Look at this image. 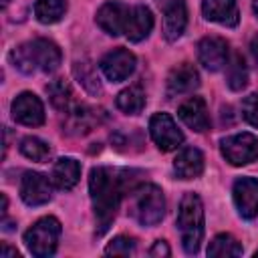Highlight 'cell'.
Returning <instances> with one entry per match:
<instances>
[{
	"mask_svg": "<svg viewBox=\"0 0 258 258\" xmlns=\"http://www.w3.org/2000/svg\"><path fill=\"white\" fill-rule=\"evenodd\" d=\"M89 191H91V202L97 218V234L107 232L111 226L121 196H123V177H119L117 171L109 167H95L91 169L89 177Z\"/></svg>",
	"mask_w": 258,
	"mask_h": 258,
	"instance_id": "cell-1",
	"label": "cell"
},
{
	"mask_svg": "<svg viewBox=\"0 0 258 258\" xmlns=\"http://www.w3.org/2000/svg\"><path fill=\"white\" fill-rule=\"evenodd\" d=\"M10 60L22 73H52L60 64V50L46 38H34L10 52Z\"/></svg>",
	"mask_w": 258,
	"mask_h": 258,
	"instance_id": "cell-2",
	"label": "cell"
},
{
	"mask_svg": "<svg viewBox=\"0 0 258 258\" xmlns=\"http://www.w3.org/2000/svg\"><path fill=\"white\" fill-rule=\"evenodd\" d=\"M177 228L183 250L187 254H196L204 238V206L198 194L187 191L181 198L177 210Z\"/></svg>",
	"mask_w": 258,
	"mask_h": 258,
	"instance_id": "cell-3",
	"label": "cell"
},
{
	"mask_svg": "<svg viewBox=\"0 0 258 258\" xmlns=\"http://www.w3.org/2000/svg\"><path fill=\"white\" fill-rule=\"evenodd\" d=\"M60 238V222L52 216L40 218L24 232V244L36 258H48L54 254Z\"/></svg>",
	"mask_w": 258,
	"mask_h": 258,
	"instance_id": "cell-4",
	"label": "cell"
},
{
	"mask_svg": "<svg viewBox=\"0 0 258 258\" xmlns=\"http://www.w3.org/2000/svg\"><path fill=\"white\" fill-rule=\"evenodd\" d=\"M165 214L163 191L153 183L133 189V216L141 226H157Z\"/></svg>",
	"mask_w": 258,
	"mask_h": 258,
	"instance_id": "cell-5",
	"label": "cell"
},
{
	"mask_svg": "<svg viewBox=\"0 0 258 258\" xmlns=\"http://www.w3.org/2000/svg\"><path fill=\"white\" fill-rule=\"evenodd\" d=\"M222 155L232 165H246L258 157V139L252 133H236L220 143Z\"/></svg>",
	"mask_w": 258,
	"mask_h": 258,
	"instance_id": "cell-6",
	"label": "cell"
},
{
	"mask_svg": "<svg viewBox=\"0 0 258 258\" xmlns=\"http://www.w3.org/2000/svg\"><path fill=\"white\" fill-rule=\"evenodd\" d=\"M149 133H151V139L155 141V145L161 151L177 149L183 141V133L177 129L175 121L167 113H155L149 119Z\"/></svg>",
	"mask_w": 258,
	"mask_h": 258,
	"instance_id": "cell-7",
	"label": "cell"
},
{
	"mask_svg": "<svg viewBox=\"0 0 258 258\" xmlns=\"http://www.w3.org/2000/svg\"><path fill=\"white\" fill-rule=\"evenodd\" d=\"M12 117L20 125L38 127L44 123V107L34 93L24 91L12 101Z\"/></svg>",
	"mask_w": 258,
	"mask_h": 258,
	"instance_id": "cell-8",
	"label": "cell"
},
{
	"mask_svg": "<svg viewBox=\"0 0 258 258\" xmlns=\"http://www.w3.org/2000/svg\"><path fill=\"white\" fill-rule=\"evenodd\" d=\"M198 58L204 64V69L216 73L220 69H224L230 60V50H228V42L220 36H206L200 40L198 44Z\"/></svg>",
	"mask_w": 258,
	"mask_h": 258,
	"instance_id": "cell-9",
	"label": "cell"
},
{
	"mask_svg": "<svg viewBox=\"0 0 258 258\" xmlns=\"http://www.w3.org/2000/svg\"><path fill=\"white\" fill-rule=\"evenodd\" d=\"M101 71L113 83L125 81L135 71V54L127 48H113L101 58Z\"/></svg>",
	"mask_w": 258,
	"mask_h": 258,
	"instance_id": "cell-10",
	"label": "cell"
},
{
	"mask_svg": "<svg viewBox=\"0 0 258 258\" xmlns=\"http://www.w3.org/2000/svg\"><path fill=\"white\" fill-rule=\"evenodd\" d=\"M234 204L238 214L246 220L258 216V179L256 177H240L234 183Z\"/></svg>",
	"mask_w": 258,
	"mask_h": 258,
	"instance_id": "cell-11",
	"label": "cell"
},
{
	"mask_svg": "<svg viewBox=\"0 0 258 258\" xmlns=\"http://www.w3.org/2000/svg\"><path fill=\"white\" fill-rule=\"evenodd\" d=\"M20 198L28 206H42L52 198L50 181L38 171H26L20 179Z\"/></svg>",
	"mask_w": 258,
	"mask_h": 258,
	"instance_id": "cell-12",
	"label": "cell"
},
{
	"mask_svg": "<svg viewBox=\"0 0 258 258\" xmlns=\"http://www.w3.org/2000/svg\"><path fill=\"white\" fill-rule=\"evenodd\" d=\"M129 6L119 2V0H111L107 4H103L97 12V24L101 26V30H105L111 36L123 34L125 32V24L129 18Z\"/></svg>",
	"mask_w": 258,
	"mask_h": 258,
	"instance_id": "cell-13",
	"label": "cell"
},
{
	"mask_svg": "<svg viewBox=\"0 0 258 258\" xmlns=\"http://www.w3.org/2000/svg\"><path fill=\"white\" fill-rule=\"evenodd\" d=\"M177 115L189 129L198 133L210 129V115H208L206 101L202 97H189L187 101H183L177 109Z\"/></svg>",
	"mask_w": 258,
	"mask_h": 258,
	"instance_id": "cell-14",
	"label": "cell"
},
{
	"mask_svg": "<svg viewBox=\"0 0 258 258\" xmlns=\"http://www.w3.org/2000/svg\"><path fill=\"white\" fill-rule=\"evenodd\" d=\"M198 85H200V75H198L196 67L189 62H181L175 69H171V73L167 77V95L169 97L183 95V93L194 91Z\"/></svg>",
	"mask_w": 258,
	"mask_h": 258,
	"instance_id": "cell-15",
	"label": "cell"
},
{
	"mask_svg": "<svg viewBox=\"0 0 258 258\" xmlns=\"http://www.w3.org/2000/svg\"><path fill=\"white\" fill-rule=\"evenodd\" d=\"M187 24V8L183 0H171L163 12V36L173 42L177 40Z\"/></svg>",
	"mask_w": 258,
	"mask_h": 258,
	"instance_id": "cell-16",
	"label": "cell"
},
{
	"mask_svg": "<svg viewBox=\"0 0 258 258\" xmlns=\"http://www.w3.org/2000/svg\"><path fill=\"white\" fill-rule=\"evenodd\" d=\"M153 28V14L147 6L139 4V6H133L129 10V18H127V24H125V36L133 42H139L143 38L149 36Z\"/></svg>",
	"mask_w": 258,
	"mask_h": 258,
	"instance_id": "cell-17",
	"label": "cell"
},
{
	"mask_svg": "<svg viewBox=\"0 0 258 258\" xmlns=\"http://www.w3.org/2000/svg\"><path fill=\"white\" fill-rule=\"evenodd\" d=\"M202 10L208 20L224 24V26H236L240 20L236 0H204Z\"/></svg>",
	"mask_w": 258,
	"mask_h": 258,
	"instance_id": "cell-18",
	"label": "cell"
},
{
	"mask_svg": "<svg viewBox=\"0 0 258 258\" xmlns=\"http://www.w3.org/2000/svg\"><path fill=\"white\" fill-rule=\"evenodd\" d=\"M175 175L179 179H194L204 171V155L196 147H185L173 161Z\"/></svg>",
	"mask_w": 258,
	"mask_h": 258,
	"instance_id": "cell-19",
	"label": "cell"
},
{
	"mask_svg": "<svg viewBox=\"0 0 258 258\" xmlns=\"http://www.w3.org/2000/svg\"><path fill=\"white\" fill-rule=\"evenodd\" d=\"M79 177H81V165L73 157H60L52 165L50 179H52V183L58 189H71V187H75L77 181H79Z\"/></svg>",
	"mask_w": 258,
	"mask_h": 258,
	"instance_id": "cell-20",
	"label": "cell"
},
{
	"mask_svg": "<svg viewBox=\"0 0 258 258\" xmlns=\"http://www.w3.org/2000/svg\"><path fill=\"white\" fill-rule=\"evenodd\" d=\"M101 115L103 113L99 109H93V107H75L73 111H69L67 129L71 133H75V135H85L95 125H99Z\"/></svg>",
	"mask_w": 258,
	"mask_h": 258,
	"instance_id": "cell-21",
	"label": "cell"
},
{
	"mask_svg": "<svg viewBox=\"0 0 258 258\" xmlns=\"http://www.w3.org/2000/svg\"><path fill=\"white\" fill-rule=\"evenodd\" d=\"M46 93H48V97H50V103H52L58 111L69 113V111L75 109V107H73L75 97H73V91H71V87H69V83H67L64 79H56V81L48 83V85H46Z\"/></svg>",
	"mask_w": 258,
	"mask_h": 258,
	"instance_id": "cell-22",
	"label": "cell"
},
{
	"mask_svg": "<svg viewBox=\"0 0 258 258\" xmlns=\"http://www.w3.org/2000/svg\"><path fill=\"white\" fill-rule=\"evenodd\" d=\"M67 12V0H36L34 2V16L42 24L58 22Z\"/></svg>",
	"mask_w": 258,
	"mask_h": 258,
	"instance_id": "cell-23",
	"label": "cell"
},
{
	"mask_svg": "<svg viewBox=\"0 0 258 258\" xmlns=\"http://www.w3.org/2000/svg\"><path fill=\"white\" fill-rule=\"evenodd\" d=\"M117 107L127 115H137L145 107V95L141 87H127L117 95Z\"/></svg>",
	"mask_w": 258,
	"mask_h": 258,
	"instance_id": "cell-24",
	"label": "cell"
},
{
	"mask_svg": "<svg viewBox=\"0 0 258 258\" xmlns=\"http://www.w3.org/2000/svg\"><path fill=\"white\" fill-rule=\"evenodd\" d=\"M226 83L232 91H242L248 83V69L240 54H234L226 64Z\"/></svg>",
	"mask_w": 258,
	"mask_h": 258,
	"instance_id": "cell-25",
	"label": "cell"
},
{
	"mask_svg": "<svg viewBox=\"0 0 258 258\" xmlns=\"http://www.w3.org/2000/svg\"><path fill=\"white\" fill-rule=\"evenodd\" d=\"M240 254H242V244L230 234H218L208 246V256L230 258V256H240Z\"/></svg>",
	"mask_w": 258,
	"mask_h": 258,
	"instance_id": "cell-26",
	"label": "cell"
},
{
	"mask_svg": "<svg viewBox=\"0 0 258 258\" xmlns=\"http://www.w3.org/2000/svg\"><path fill=\"white\" fill-rule=\"evenodd\" d=\"M20 153L32 161H46L50 157V145L38 137H24L20 141Z\"/></svg>",
	"mask_w": 258,
	"mask_h": 258,
	"instance_id": "cell-27",
	"label": "cell"
},
{
	"mask_svg": "<svg viewBox=\"0 0 258 258\" xmlns=\"http://www.w3.org/2000/svg\"><path fill=\"white\" fill-rule=\"evenodd\" d=\"M135 252V240H131V238H127V236H117V238H113L109 244H107V248H105V254H113V256H129V254H133Z\"/></svg>",
	"mask_w": 258,
	"mask_h": 258,
	"instance_id": "cell-28",
	"label": "cell"
},
{
	"mask_svg": "<svg viewBox=\"0 0 258 258\" xmlns=\"http://www.w3.org/2000/svg\"><path fill=\"white\" fill-rule=\"evenodd\" d=\"M75 75L79 77V81L85 85L87 91H91V93H99V91H101L99 79H97V75L91 71L89 64H81V62H77V64H75Z\"/></svg>",
	"mask_w": 258,
	"mask_h": 258,
	"instance_id": "cell-29",
	"label": "cell"
},
{
	"mask_svg": "<svg viewBox=\"0 0 258 258\" xmlns=\"http://www.w3.org/2000/svg\"><path fill=\"white\" fill-rule=\"evenodd\" d=\"M242 117L250 125L258 127V93H252L242 101Z\"/></svg>",
	"mask_w": 258,
	"mask_h": 258,
	"instance_id": "cell-30",
	"label": "cell"
},
{
	"mask_svg": "<svg viewBox=\"0 0 258 258\" xmlns=\"http://www.w3.org/2000/svg\"><path fill=\"white\" fill-rule=\"evenodd\" d=\"M149 254H151V256H169L171 252H169V246H167L163 240H157V242L153 244V248L149 250Z\"/></svg>",
	"mask_w": 258,
	"mask_h": 258,
	"instance_id": "cell-31",
	"label": "cell"
},
{
	"mask_svg": "<svg viewBox=\"0 0 258 258\" xmlns=\"http://www.w3.org/2000/svg\"><path fill=\"white\" fill-rule=\"evenodd\" d=\"M250 50H252V54H254V58L258 60V34L250 40Z\"/></svg>",
	"mask_w": 258,
	"mask_h": 258,
	"instance_id": "cell-32",
	"label": "cell"
},
{
	"mask_svg": "<svg viewBox=\"0 0 258 258\" xmlns=\"http://www.w3.org/2000/svg\"><path fill=\"white\" fill-rule=\"evenodd\" d=\"M2 256H16V258H18V252L12 250V248H8V246L4 244V246H2Z\"/></svg>",
	"mask_w": 258,
	"mask_h": 258,
	"instance_id": "cell-33",
	"label": "cell"
},
{
	"mask_svg": "<svg viewBox=\"0 0 258 258\" xmlns=\"http://www.w3.org/2000/svg\"><path fill=\"white\" fill-rule=\"evenodd\" d=\"M252 8H254V14L258 16V0H254V4H252Z\"/></svg>",
	"mask_w": 258,
	"mask_h": 258,
	"instance_id": "cell-34",
	"label": "cell"
},
{
	"mask_svg": "<svg viewBox=\"0 0 258 258\" xmlns=\"http://www.w3.org/2000/svg\"><path fill=\"white\" fill-rule=\"evenodd\" d=\"M2 4H4V6H6V4H8V0H2Z\"/></svg>",
	"mask_w": 258,
	"mask_h": 258,
	"instance_id": "cell-35",
	"label": "cell"
}]
</instances>
